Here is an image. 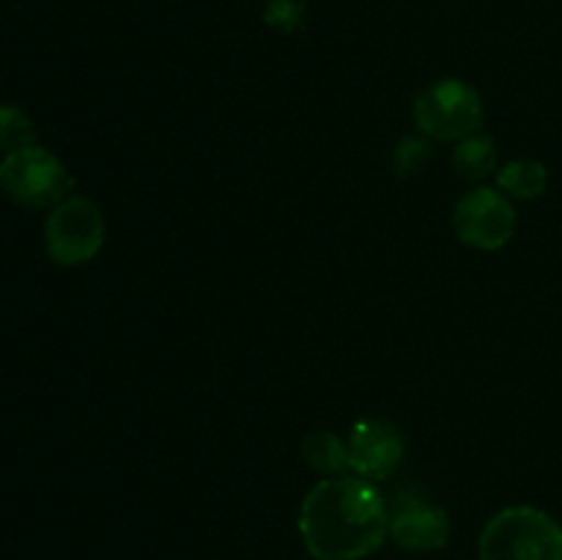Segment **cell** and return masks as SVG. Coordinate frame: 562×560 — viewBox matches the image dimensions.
<instances>
[{"instance_id": "obj_6", "label": "cell", "mask_w": 562, "mask_h": 560, "mask_svg": "<svg viewBox=\"0 0 562 560\" xmlns=\"http://www.w3.org/2000/svg\"><path fill=\"white\" fill-rule=\"evenodd\" d=\"M459 242L475 250H499L516 234V209L499 187H475L453 206Z\"/></svg>"}, {"instance_id": "obj_1", "label": "cell", "mask_w": 562, "mask_h": 560, "mask_svg": "<svg viewBox=\"0 0 562 560\" xmlns=\"http://www.w3.org/2000/svg\"><path fill=\"white\" fill-rule=\"evenodd\" d=\"M296 525L316 560H362L390 538V508L366 478H322L302 500Z\"/></svg>"}, {"instance_id": "obj_4", "label": "cell", "mask_w": 562, "mask_h": 560, "mask_svg": "<svg viewBox=\"0 0 562 560\" xmlns=\"http://www.w3.org/2000/svg\"><path fill=\"white\" fill-rule=\"evenodd\" d=\"M0 190L25 209H53L71 195L69 168L44 146H27L0 159Z\"/></svg>"}, {"instance_id": "obj_2", "label": "cell", "mask_w": 562, "mask_h": 560, "mask_svg": "<svg viewBox=\"0 0 562 560\" xmlns=\"http://www.w3.org/2000/svg\"><path fill=\"white\" fill-rule=\"evenodd\" d=\"M481 560H562V525L536 505L497 511L477 538Z\"/></svg>"}, {"instance_id": "obj_5", "label": "cell", "mask_w": 562, "mask_h": 560, "mask_svg": "<svg viewBox=\"0 0 562 560\" xmlns=\"http://www.w3.org/2000/svg\"><path fill=\"white\" fill-rule=\"evenodd\" d=\"M108 239L102 209L86 195H69L44 220V247L58 267H82L93 261Z\"/></svg>"}, {"instance_id": "obj_7", "label": "cell", "mask_w": 562, "mask_h": 560, "mask_svg": "<svg viewBox=\"0 0 562 560\" xmlns=\"http://www.w3.org/2000/svg\"><path fill=\"white\" fill-rule=\"evenodd\" d=\"M346 443H349L351 472L366 481H384L404 461V437L395 423L382 417H366L355 423Z\"/></svg>"}, {"instance_id": "obj_14", "label": "cell", "mask_w": 562, "mask_h": 560, "mask_svg": "<svg viewBox=\"0 0 562 560\" xmlns=\"http://www.w3.org/2000/svg\"><path fill=\"white\" fill-rule=\"evenodd\" d=\"M263 22L278 33H296L307 22V5L302 0H267Z\"/></svg>"}, {"instance_id": "obj_10", "label": "cell", "mask_w": 562, "mask_h": 560, "mask_svg": "<svg viewBox=\"0 0 562 560\" xmlns=\"http://www.w3.org/2000/svg\"><path fill=\"white\" fill-rule=\"evenodd\" d=\"M497 187L510 201H536V198H541L547 192L549 170L538 159H510V163H505L497 170Z\"/></svg>"}, {"instance_id": "obj_9", "label": "cell", "mask_w": 562, "mask_h": 560, "mask_svg": "<svg viewBox=\"0 0 562 560\" xmlns=\"http://www.w3.org/2000/svg\"><path fill=\"white\" fill-rule=\"evenodd\" d=\"M450 163H453V170L464 181H483L499 170V154L497 143H494L492 135H483V132H475V135L464 137V141L456 143L453 154H450Z\"/></svg>"}, {"instance_id": "obj_3", "label": "cell", "mask_w": 562, "mask_h": 560, "mask_svg": "<svg viewBox=\"0 0 562 560\" xmlns=\"http://www.w3.org/2000/svg\"><path fill=\"white\" fill-rule=\"evenodd\" d=\"M412 115L428 141L459 143L481 132L486 108L475 86L459 77H442L417 93Z\"/></svg>"}, {"instance_id": "obj_13", "label": "cell", "mask_w": 562, "mask_h": 560, "mask_svg": "<svg viewBox=\"0 0 562 560\" xmlns=\"http://www.w3.org/2000/svg\"><path fill=\"white\" fill-rule=\"evenodd\" d=\"M428 159H431V141H428L426 135H404L393 152L395 173H398L401 179H412V176L423 173Z\"/></svg>"}, {"instance_id": "obj_11", "label": "cell", "mask_w": 562, "mask_h": 560, "mask_svg": "<svg viewBox=\"0 0 562 560\" xmlns=\"http://www.w3.org/2000/svg\"><path fill=\"white\" fill-rule=\"evenodd\" d=\"M302 459L327 478H340L351 472L349 443L335 432H311L302 439Z\"/></svg>"}, {"instance_id": "obj_12", "label": "cell", "mask_w": 562, "mask_h": 560, "mask_svg": "<svg viewBox=\"0 0 562 560\" xmlns=\"http://www.w3.org/2000/svg\"><path fill=\"white\" fill-rule=\"evenodd\" d=\"M36 146V126L25 110L14 104H0V154H14Z\"/></svg>"}, {"instance_id": "obj_8", "label": "cell", "mask_w": 562, "mask_h": 560, "mask_svg": "<svg viewBox=\"0 0 562 560\" xmlns=\"http://www.w3.org/2000/svg\"><path fill=\"white\" fill-rule=\"evenodd\" d=\"M390 538L409 552H437L450 538V516L442 505L404 497L390 511Z\"/></svg>"}]
</instances>
